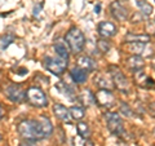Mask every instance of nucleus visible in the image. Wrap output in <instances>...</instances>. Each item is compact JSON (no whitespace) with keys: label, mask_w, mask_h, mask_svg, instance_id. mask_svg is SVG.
<instances>
[{"label":"nucleus","mask_w":155,"mask_h":146,"mask_svg":"<svg viewBox=\"0 0 155 146\" xmlns=\"http://www.w3.org/2000/svg\"><path fill=\"white\" fill-rule=\"evenodd\" d=\"M17 131L23 140L39 141L49 137L53 132V125L48 118L41 116L39 119H26L19 121V124L17 125Z\"/></svg>","instance_id":"1"},{"label":"nucleus","mask_w":155,"mask_h":146,"mask_svg":"<svg viewBox=\"0 0 155 146\" xmlns=\"http://www.w3.org/2000/svg\"><path fill=\"white\" fill-rule=\"evenodd\" d=\"M65 41L67 43L70 51L72 53H75V55H78V53H80L83 51V48L85 45V36L78 27H71L66 34Z\"/></svg>","instance_id":"2"},{"label":"nucleus","mask_w":155,"mask_h":146,"mask_svg":"<svg viewBox=\"0 0 155 146\" xmlns=\"http://www.w3.org/2000/svg\"><path fill=\"white\" fill-rule=\"evenodd\" d=\"M26 100L28 104L35 108H45L48 105L47 96L39 87H30L26 91Z\"/></svg>","instance_id":"3"},{"label":"nucleus","mask_w":155,"mask_h":146,"mask_svg":"<svg viewBox=\"0 0 155 146\" xmlns=\"http://www.w3.org/2000/svg\"><path fill=\"white\" fill-rule=\"evenodd\" d=\"M109 72H110V76H111V79H113V81H114V84H115V87L118 88L122 93H129V91H130V88H129V81H128V79L124 76V74L122 71H120V69L119 67H116V66H110L109 67Z\"/></svg>","instance_id":"4"},{"label":"nucleus","mask_w":155,"mask_h":146,"mask_svg":"<svg viewBox=\"0 0 155 146\" xmlns=\"http://www.w3.org/2000/svg\"><path fill=\"white\" fill-rule=\"evenodd\" d=\"M105 120H106V125H107L109 131L115 136H122L124 134V124L122 118L116 114V113H109L105 114Z\"/></svg>","instance_id":"5"},{"label":"nucleus","mask_w":155,"mask_h":146,"mask_svg":"<svg viewBox=\"0 0 155 146\" xmlns=\"http://www.w3.org/2000/svg\"><path fill=\"white\" fill-rule=\"evenodd\" d=\"M44 67L53 75H61L67 69V61L61 57H45Z\"/></svg>","instance_id":"6"},{"label":"nucleus","mask_w":155,"mask_h":146,"mask_svg":"<svg viewBox=\"0 0 155 146\" xmlns=\"http://www.w3.org/2000/svg\"><path fill=\"white\" fill-rule=\"evenodd\" d=\"M94 97H96V104L100 105L101 108L111 109L115 105V97L113 92L109 89H100Z\"/></svg>","instance_id":"7"},{"label":"nucleus","mask_w":155,"mask_h":146,"mask_svg":"<svg viewBox=\"0 0 155 146\" xmlns=\"http://www.w3.org/2000/svg\"><path fill=\"white\" fill-rule=\"evenodd\" d=\"M110 11H111L113 17L116 18L118 21H127L128 17H129L128 8L124 5V3L122 2V0H115V2L111 3Z\"/></svg>","instance_id":"8"},{"label":"nucleus","mask_w":155,"mask_h":146,"mask_svg":"<svg viewBox=\"0 0 155 146\" xmlns=\"http://www.w3.org/2000/svg\"><path fill=\"white\" fill-rule=\"evenodd\" d=\"M5 95L12 102H23L26 100V92L22 89L21 85L18 84H12L5 89Z\"/></svg>","instance_id":"9"},{"label":"nucleus","mask_w":155,"mask_h":146,"mask_svg":"<svg viewBox=\"0 0 155 146\" xmlns=\"http://www.w3.org/2000/svg\"><path fill=\"white\" fill-rule=\"evenodd\" d=\"M133 79L136 81V84L141 88H146V89H150V88H155V81L151 78H149L142 70H136L134 74H133Z\"/></svg>","instance_id":"10"},{"label":"nucleus","mask_w":155,"mask_h":146,"mask_svg":"<svg viewBox=\"0 0 155 146\" xmlns=\"http://www.w3.org/2000/svg\"><path fill=\"white\" fill-rule=\"evenodd\" d=\"M98 34H100L101 38H105V39L113 38L116 34V26L113 22L104 21L98 25Z\"/></svg>","instance_id":"11"},{"label":"nucleus","mask_w":155,"mask_h":146,"mask_svg":"<svg viewBox=\"0 0 155 146\" xmlns=\"http://www.w3.org/2000/svg\"><path fill=\"white\" fill-rule=\"evenodd\" d=\"M53 113H54L57 119H60L61 121H65V123H70L71 119H72L70 110H67V108H65V106L61 105V104L53 105Z\"/></svg>","instance_id":"12"},{"label":"nucleus","mask_w":155,"mask_h":146,"mask_svg":"<svg viewBox=\"0 0 155 146\" xmlns=\"http://www.w3.org/2000/svg\"><path fill=\"white\" fill-rule=\"evenodd\" d=\"M69 45H67V43L61 40V39H58V40L54 41V44H53V49H54V52L57 53L58 57L64 58V60L69 61V57H70V53H69V49L70 48H67Z\"/></svg>","instance_id":"13"},{"label":"nucleus","mask_w":155,"mask_h":146,"mask_svg":"<svg viewBox=\"0 0 155 146\" xmlns=\"http://www.w3.org/2000/svg\"><path fill=\"white\" fill-rule=\"evenodd\" d=\"M94 83L100 89H109V91L113 89L115 85L113 79H110L107 75H104V74H97L94 78Z\"/></svg>","instance_id":"14"},{"label":"nucleus","mask_w":155,"mask_h":146,"mask_svg":"<svg viewBox=\"0 0 155 146\" xmlns=\"http://www.w3.org/2000/svg\"><path fill=\"white\" fill-rule=\"evenodd\" d=\"M88 71H85L84 69H81V67L76 66L74 69L71 70L70 75H71V79L74 80L76 84H83V83L87 81V78H88V74H87Z\"/></svg>","instance_id":"15"},{"label":"nucleus","mask_w":155,"mask_h":146,"mask_svg":"<svg viewBox=\"0 0 155 146\" xmlns=\"http://www.w3.org/2000/svg\"><path fill=\"white\" fill-rule=\"evenodd\" d=\"M76 65L81 69H84L85 71H93L96 67V62L88 56H80L76 60Z\"/></svg>","instance_id":"16"},{"label":"nucleus","mask_w":155,"mask_h":146,"mask_svg":"<svg viewBox=\"0 0 155 146\" xmlns=\"http://www.w3.org/2000/svg\"><path fill=\"white\" fill-rule=\"evenodd\" d=\"M127 66H128V69L133 70V71H136V70H142L143 66H145L143 58L141 56H137V55L129 57L128 60H127Z\"/></svg>","instance_id":"17"},{"label":"nucleus","mask_w":155,"mask_h":146,"mask_svg":"<svg viewBox=\"0 0 155 146\" xmlns=\"http://www.w3.org/2000/svg\"><path fill=\"white\" fill-rule=\"evenodd\" d=\"M79 101L84 106H91V105L96 104V97L89 89H84L79 93Z\"/></svg>","instance_id":"18"},{"label":"nucleus","mask_w":155,"mask_h":146,"mask_svg":"<svg viewBox=\"0 0 155 146\" xmlns=\"http://www.w3.org/2000/svg\"><path fill=\"white\" fill-rule=\"evenodd\" d=\"M125 41L127 43H149L150 41V36L146 35V34L138 35V34L128 32L127 35H125Z\"/></svg>","instance_id":"19"},{"label":"nucleus","mask_w":155,"mask_h":146,"mask_svg":"<svg viewBox=\"0 0 155 146\" xmlns=\"http://www.w3.org/2000/svg\"><path fill=\"white\" fill-rule=\"evenodd\" d=\"M56 88L61 92V93H64L66 97H69V98H75V96H76V93H75V91L72 89V87H70V85H67L66 83H64V81H60L58 84L56 85Z\"/></svg>","instance_id":"20"},{"label":"nucleus","mask_w":155,"mask_h":146,"mask_svg":"<svg viewBox=\"0 0 155 146\" xmlns=\"http://www.w3.org/2000/svg\"><path fill=\"white\" fill-rule=\"evenodd\" d=\"M76 131H78V133H79L80 137H83V138H89V136H91V128H89V125L84 123V121H78V124H76Z\"/></svg>","instance_id":"21"},{"label":"nucleus","mask_w":155,"mask_h":146,"mask_svg":"<svg viewBox=\"0 0 155 146\" xmlns=\"http://www.w3.org/2000/svg\"><path fill=\"white\" fill-rule=\"evenodd\" d=\"M69 110H70L71 118L75 120H81L85 116V110H84V108H81V106H72Z\"/></svg>","instance_id":"22"},{"label":"nucleus","mask_w":155,"mask_h":146,"mask_svg":"<svg viewBox=\"0 0 155 146\" xmlns=\"http://www.w3.org/2000/svg\"><path fill=\"white\" fill-rule=\"evenodd\" d=\"M129 49L134 55L141 56L146 51V43H129Z\"/></svg>","instance_id":"23"},{"label":"nucleus","mask_w":155,"mask_h":146,"mask_svg":"<svg viewBox=\"0 0 155 146\" xmlns=\"http://www.w3.org/2000/svg\"><path fill=\"white\" fill-rule=\"evenodd\" d=\"M137 5L140 8V11H141V13L145 14V16H150L153 13V5L150 3H147L146 0H138Z\"/></svg>","instance_id":"24"},{"label":"nucleus","mask_w":155,"mask_h":146,"mask_svg":"<svg viewBox=\"0 0 155 146\" xmlns=\"http://www.w3.org/2000/svg\"><path fill=\"white\" fill-rule=\"evenodd\" d=\"M97 48H98V51L101 53H106V52H109L110 49V43L106 40V39H100L98 41H97Z\"/></svg>","instance_id":"25"},{"label":"nucleus","mask_w":155,"mask_h":146,"mask_svg":"<svg viewBox=\"0 0 155 146\" xmlns=\"http://www.w3.org/2000/svg\"><path fill=\"white\" fill-rule=\"evenodd\" d=\"M119 111H120V113H122L123 115L128 116V118H132V116H133V111L130 110L129 105H127L125 102H122V104H120V106H119Z\"/></svg>","instance_id":"26"},{"label":"nucleus","mask_w":155,"mask_h":146,"mask_svg":"<svg viewBox=\"0 0 155 146\" xmlns=\"http://www.w3.org/2000/svg\"><path fill=\"white\" fill-rule=\"evenodd\" d=\"M18 146H38L35 141H30V140H26V141H23V142H21Z\"/></svg>","instance_id":"27"},{"label":"nucleus","mask_w":155,"mask_h":146,"mask_svg":"<svg viewBox=\"0 0 155 146\" xmlns=\"http://www.w3.org/2000/svg\"><path fill=\"white\" fill-rule=\"evenodd\" d=\"M149 111H150V114H151L154 118H155V102L150 104V106H149Z\"/></svg>","instance_id":"28"},{"label":"nucleus","mask_w":155,"mask_h":146,"mask_svg":"<svg viewBox=\"0 0 155 146\" xmlns=\"http://www.w3.org/2000/svg\"><path fill=\"white\" fill-rule=\"evenodd\" d=\"M83 146H94V144L92 142V141H91L89 138H87V141L84 142V145H83Z\"/></svg>","instance_id":"29"},{"label":"nucleus","mask_w":155,"mask_h":146,"mask_svg":"<svg viewBox=\"0 0 155 146\" xmlns=\"http://www.w3.org/2000/svg\"><path fill=\"white\" fill-rule=\"evenodd\" d=\"M94 12H96L97 14H98V13L101 12V5H100V4H98V5H96V7H94Z\"/></svg>","instance_id":"30"},{"label":"nucleus","mask_w":155,"mask_h":146,"mask_svg":"<svg viewBox=\"0 0 155 146\" xmlns=\"http://www.w3.org/2000/svg\"><path fill=\"white\" fill-rule=\"evenodd\" d=\"M3 116H4V110H3L2 106H0V120L3 119Z\"/></svg>","instance_id":"31"},{"label":"nucleus","mask_w":155,"mask_h":146,"mask_svg":"<svg viewBox=\"0 0 155 146\" xmlns=\"http://www.w3.org/2000/svg\"><path fill=\"white\" fill-rule=\"evenodd\" d=\"M120 146H125V145H124V144H122V145H120Z\"/></svg>","instance_id":"32"},{"label":"nucleus","mask_w":155,"mask_h":146,"mask_svg":"<svg viewBox=\"0 0 155 146\" xmlns=\"http://www.w3.org/2000/svg\"><path fill=\"white\" fill-rule=\"evenodd\" d=\"M0 138H2V136H0Z\"/></svg>","instance_id":"33"}]
</instances>
